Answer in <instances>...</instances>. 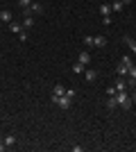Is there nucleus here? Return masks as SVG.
<instances>
[{
    "instance_id": "1",
    "label": "nucleus",
    "mask_w": 136,
    "mask_h": 152,
    "mask_svg": "<svg viewBox=\"0 0 136 152\" xmlns=\"http://www.w3.org/2000/svg\"><path fill=\"white\" fill-rule=\"evenodd\" d=\"M116 102H118V107H123L125 111H129V109H132V104H134L127 91H118V93H116Z\"/></svg>"
},
{
    "instance_id": "2",
    "label": "nucleus",
    "mask_w": 136,
    "mask_h": 152,
    "mask_svg": "<svg viewBox=\"0 0 136 152\" xmlns=\"http://www.w3.org/2000/svg\"><path fill=\"white\" fill-rule=\"evenodd\" d=\"M41 14H43V5L41 2H32L30 7L23 9V16H41Z\"/></svg>"
},
{
    "instance_id": "3",
    "label": "nucleus",
    "mask_w": 136,
    "mask_h": 152,
    "mask_svg": "<svg viewBox=\"0 0 136 152\" xmlns=\"http://www.w3.org/2000/svg\"><path fill=\"white\" fill-rule=\"evenodd\" d=\"M52 102H55V104H57V107H61V109H71L73 107V98H68V95H61V98H55V95H52Z\"/></svg>"
},
{
    "instance_id": "4",
    "label": "nucleus",
    "mask_w": 136,
    "mask_h": 152,
    "mask_svg": "<svg viewBox=\"0 0 136 152\" xmlns=\"http://www.w3.org/2000/svg\"><path fill=\"white\" fill-rule=\"evenodd\" d=\"M0 20H2V23H7V25H9V23H12V20H14L12 12H9V9H2V12H0Z\"/></svg>"
},
{
    "instance_id": "5",
    "label": "nucleus",
    "mask_w": 136,
    "mask_h": 152,
    "mask_svg": "<svg viewBox=\"0 0 136 152\" xmlns=\"http://www.w3.org/2000/svg\"><path fill=\"white\" fill-rule=\"evenodd\" d=\"M9 30H12L14 34L18 37V34H20L23 30H25V27H23V23H16V20H12V23H9Z\"/></svg>"
},
{
    "instance_id": "6",
    "label": "nucleus",
    "mask_w": 136,
    "mask_h": 152,
    "mask_svg": "<svg viewBox=\"0 0 136 152\" xmlns=\"http://www.w3.org/2000/svg\"><path fill=\"white\" fill-rule=\"evenodd\" d=\"M84 77H86V82H95V80H97V70L84 68Z\"/></svg>"
},
{
    "instance_id": "7",
    "label": "nucleus",
    "mask_w": 136,
    "mask_h": 152,
    "mask_svg": "<svg viewBox=\"0 0 136 152\" xmlns=\"http://www.w3.org/2000/svg\"><path fill=\"white\" fill-rule=\"evenodd\" d=\"M77 61L82 64V66H89V64H91V55H89V52H79V55H77Z\"/></svg>"
},
{
    "instance_id": "8",
    "label": "nucleus",
    "mask_w": 136,
    "mask_h": 152,
    "mask_svg": "<svg viewBox=\"0 0 136 152\" xmlns=\"http://www.w3.org/2000/svg\"><path fill=\"white\" fill-rule=\"evenodd\" d=\"M116 73H118V77H127V75H129V68L120 61V64H118V68H116Z\"/></svg>"
},
{
    "instance_id": "9",
    "label": "nucleus",
    "mask_w": 136,
    "mask_h": 152,
    "mask_svg": "<svg viewBox=\"0 0 136 152\" xmlns=\"http://www.w3.org/2000/svg\"><path fill=\"white\" fill-rule=\"evenodd\" d=\"M64 93H66V86H64V84H55V89H52V95H55V98H61Z\"/></svg>"
},
{
    "instance_id": "10",
    "label": "nucleus",
    "mask_w": 136,
    "mask_h": 152,
    "mask_svg": "<svg viewBox=\"0 0 136 152\" xmlns=\"http://www.w3.org/2000/svg\"><path fill=\"white\" fill-rule=\"evenodd\" d=\"M113 86H116V91H127V80H125V77H118Z\"/></svg>"
},
{
    "instance_id": "11",
    "label": "nucleus",
    "mask_w": 136,
    "mask_h": 152,
    "mask_svg": "<svg viewBox=\"0 0 136 152\" xmlns=\"http://www.w3.org/2000/svg\"><path fill=\"white\" fill-rule=\"evenodd\" d=\"M93 45L95 48H104L107 45V37H93Z\"/></svg>"
},
{
    "instance_id": "12",
    "label": "nucleus",
    "mask_w": 136,
    "mask_h": 152,
    "mask_svg": "<svg viewBox=\"0 0 136 152\" xmlns=\"http://www.w3.org/2000/svg\"><path fill=\"white\" fill-rule=\"evenodd\" d=\"M2 141H5V145H7V148L16 145V136H14V134H7V136H5V139H2Z\"/></svg>"
},
{
    "instance_id": "13",
    "label": "nucleus",
    "mask_w": 136,
    "mask_h": 152,
    "mask_svg": "<svg viewBox=\"0 0 136 152\" xmlns=\"http://www.w3.org/2000/svg\"><path fill=\"white\" fill-rule=\"evenodd\" d=\"M100 14H102V16H111V5L102 2V5H100Z\"/></svg>"
},
{
    "instance_id": "14",
    "label": "nucleus",
    "mask_w": 136,
    "mask_h": 152,
    "mask_svg": "<svg viewBox=\"0 0 136 152\" xmlns=\"http://www.w3.org/2000/svg\"><path fill=\"white\" fill-rule=\"evenodd\" d=\"M118 107V102H116V95H111L109 100H107V109H116Z\"/></svg>"
},
{
    "instance_id": "15",
    "label": "nucleus",
    "mask_w": 136,
    "mask_h": 152,
    "mask_svg": "<svg viewBox=\"0 0 136 152\" xmlns=\"http://www.w3.org/2000/svg\"><path fill=\"white\" fill-rule=\"evenodd\" d=\"M120 9H123V2H120V0H113V2H111V12H120Z\"/></svg>"
},
{
    "instance_id": "16",
    "label": "nucleus",
    "mask_w": 136,
    "mask_h": 152,
    "mask_svg": "<svg viewBox=\"0 0 136 152\" xmlns=\"http://www.w3.org/2000/svg\"><path fill=\"white\" fill-rule=\"evenodd\" d=\"M125 43L129 45L132 50H134V55H136V41H134V39H132V37H125Z\"/></svg>"
},
{
    "instance_id": "17",
    "label": "nucleus",
    "mask_w": 136,
    "mask_h": 152,
    "mask_svg": "<svg viewBox=\"0 0 136 152\" xmlns=\"http://www.w3.org/2000/svg\"><path fill=\"white\" fill-rule=\"evenodd\" d=\"M32 25H34V18H32V16H25V20H23V27L27 30V27H32Z\"/></svg>"
},
{
    "instance_id": "18",
    "label": "nucleus",
    "mask_w": 136,
    "mask_h": 152,
    "mask_svg": "<svg viewBox=\"0 0 136 152\" xmlns=\"http://www.w3.org/2000/svg\"><path fill=\"white\" fill-rule=\"evenodd\" d=\"M84 68H86V66H82V64H73V73H84Z\"/></svg>"
},
{
    "instance_id": "19",
    "label": "nucleus",
    "mask_w": 136,
    "mask_h": 152,
    "mask_svg": "<svg viewBox=\"0 0 136 152\" xmlns=\"http://www.w3.org/2000/svg\"><path fill=\"white\" fill-rule=\"evenodd\" d=\"M16 2H18V7H20V9H25V7H30V5H32V0H16Z\"/></svg>"
},
{
    "instance_id": "20",
    "label": "nucleus",
    "mask_w": 136,
    "mask_h": 152,
    "mask_svg": "<svg viewBox=\"0 0 136 152\" xmlns=\"http://www.w3.org/2000/svg\"><path fill=\"white\" fill-rule=\"evenodd\" d=\"M127 89H136V77H127Z\"/></svg>"
},
{
    "instance_id": "21",
    "label": "nucleus",
    "mask_w": 136,
    "mask_h": 152,
    "mask_svg": "<svg viewBox=\"0 0 136 152\" xmlns=\"http://www.w3.org/2000/svg\"><path fill=\"white\" fill-rule=\"evenodd\" d=\"M104 93H107V95L111 98V95H116L118 91H116V86H109V89H104Z\"/></svg>"
},
{
    "instance_id": "22",
    "label": "nucleus",
    "mask_w": 136,
    "mask_h": 152,
    "mask_svg": "<svg viewBox=\"0 0 136 152\" xmlns=\"http://www.w3.org/2000/svg\"><path fill=\"white\" fill-rule=\"evenodd\" d=\"M66 95H68V98H73V100H75V95H77V91H75V89H66Z\"/></svg>"
},
{
    "instance_id": "23",
    "label": "nucleus",
    "mask_w": 136,
    "mask_h": 152,
    "mask_svg": "<svg viewBox=\"0 0 136 152\" xmlns=\"http://www.w3.org/2000/svg\"><path fill=\"white\" fill-rule=\"evenodd\" d=\"M123 64H125V66H127V68H129V66H134V61H132V59L127 57V55H125V57H123Z\"/></svg>"
},
{
    "instance_id": "24",
    "label": "nucleus",
    "mask_w": 136,
    "mask_h": 152,
    "mask_svg": "<svg viewBox=\"0 0 136 152\" xmlns=\"http://www.w3.org/2000/svg\"><path fill=\"white\" fill-rule=\"evenodd\" d=\"M127 77H136V64H134V66H129V75H127Z\"/></svg>"
},
{
    "instance_id": "25",
    "label": "nucleus",
    "mask_w": 136,
    "mask_h": 152,
    "mask_svg": "<svg viewBox=\"0 0 136 152\" xmlns=\"http://www.w3.org/2000/svg\"><path fill=\"white\" fill-rule=\"evenodd\" d=\"M18 41H27V32H25V30L18 34Z\"/></svg>"
},
{
    "instance_id": "26",
    "label": "nucleus",
    "mask_w": 136,
    "mask_h": 152,
    "mask_svg": "<svg viewBox=\"0 0 136 152\" xmlns=\"http://www.w3.org/2000/svg\"><path fill=\"white\" fill-rule=\"evenodd\" d=\"M84 45H93V37H84Z\"/></svg>"
},
{
    "instance_id": "27",
    "label": "nucleus",
    "mask_w": 136,
    "mask_h": 152,
    "mask_svg": "<svg viewBox=\"0 0 136 152\" xmlns=\"http://www.w3.org/2000/svg\"><path fill=\"white\" fill-rule=\"evenodd\" d=\"M2 150H7V145H5V141H0V152Z\"/></svg>"
},
{
    "instance_id": "28",
    "label": "nucleus",
    "mask_w": 136,
    "mask_h": 152,
    "mask_svg": "<svg viewBox=\"0 0 136 152\" xmlns=\"http://www.w3.org/2000/svg\"><path fill=\"white\" fill-rule=\"evenodd\" d=\"M129 98H132V102H136V89H134V93H132Z\"/></svg>"
},
{
    "instance_id": "29",
    "label": "nucleus",
    "mask_w": 136,
    "mask_h": 152,
    "mask_svg": "<svg viewBox=\"0 0 136 152\" xmlns=\"http://www.w3.org/2000/svg\"><path fill=\"white\" fill-rule=\"evenodd\" d=\"M120 2H123V5H132V2H134V0H120Z\"/></svg>"
}]
</instances>
